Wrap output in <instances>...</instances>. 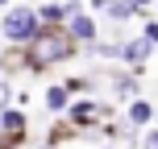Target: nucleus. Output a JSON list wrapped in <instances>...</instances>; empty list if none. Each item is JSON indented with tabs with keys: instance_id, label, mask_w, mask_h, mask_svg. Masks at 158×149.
I'll return each mask as SVG.
<instances>
[{
	"instance_id": "2",
	"label": "nucleus",
	"mask_w": 158,
	"mask_h": 149,
	"mask_svg": "<svg viewBox=\"0 0 158 149\" xmlns=\"http://www.w3.org/2000/svg\"><path fill=\"white\" fill-rule=\"evenodd\" d=\"M154 116H158V104H150V100H129V108H125V128L129 133H142L146 124H154Z\"/></svg>"
},
{
	"instance_id": "13",
	"label": "nucleus",
	"mask_w": 158,
	"mask_h": 149,
	"mask_svg": "<svg viewBox=\"0 0 158 149\" xmlns=\"http://www.w3.org/2000/svg\"><path fill=\"white\" fill-rule=\"evenodd\" d=\"M75 4H79V0H71V8H75Z\"/></svg>"
},
{
	"instance_id": "4",
	"label": "nucleus",
	"mask_w": 158,
	"mask_h": 149,
	"mask_svg": "<svg viewBox=\"0 0 158 149\" xmlns=\"http://www.w3.org/2000/svg\"><path fill=\"white\" fill-rule=\"evenodd\" d=\"M154 54V46L146 37H133V41H121V58H125L129 66H146V58Z\"/></svg>"
},
{
	"instance_id": "16",
	"label": "nucleus",
	"mask_w": 158,
	"mask_h": 149,
	"mask_svg": "<svg viewBox=\"0 0 158 149\" xmlns=\"http://www.w3.org/2000/svg\"><path fill=\"white\" fill-rule=\"evenodd\" d=\"M154 124H158V116H154Z\"/></svg>"
},
{
	"instance_id": "6",
	"label": "nucleus",
	"mask_w": 158,
	"mask_h": 149,
	"mask_svg": "<svg viewBox=\"0 0 158 149\" xmlns=\"http://www.w3.org/2000/svg\"><path fill=\"white\" fill-rule=\"evenodd\" d=\"M104 13H108L112 21H129V17H137L142 8H137L133 0H108V8H104Z\"/></svg>"
},
{
	"instance_id": "1",
	"label": "nucleus",
	"mask_w": 158,
	"mask_h": 149,
	"mask_svg": "<svg viewBox=\"0 0 158 149\" xmlns=\"http://www.w3.org/2000/svg\"><path fill=\"white\" fill-rule=\"evenodd\" d=\"M0 25H4V37L8 41H29V37L42 33V17L33 13V8H8Z\"/></svg>"
},
{
	"instance_id": "8",
	"label": "nucleus",
	"mask_w": 158,
	"mask_h": 149,
	"mask_svg": "<svg viewBox=\"0 0 158 149\" xmlns=\"http://www.w3.org/2000/svg\"><path fill=\"white\" fill-rule=\"evenodd\" d=\"M67 100H71V91H67V87H50V91H46V108H50V112L67 108Z\"/></svg>"
},
{
	"instance_id": "7",
	"label": "nucleus",
	"mask_w": 158,
	"mask_h": 149,
	"mask_svg": "<svg viewBox=\"0 0 158 149\" xmlns=\"http://www.w3.org/2000/svg\"><path fill=\"white\" fill-rule=\"evenodd\" d=\"M0 124H4V137H8V133H13V137H21V133H25V116H21L17 108L0 112Z\"/></svg>"
},
{
	"instance_id": "15",
	"label": "nucleus",
	"mask_w": 158,
	"mask_h": 149,
	"mask_svg": "<svg viewBox=\"0 0 158 149\" xmlns=\"http://www.w3.org/2000/svg\"><path fill=\"white\" fill-rule=\"evenodd\" d=\"M0 4H8V0H0Z\"/></svg>"
},
{
	"instance_id": "3",
	"label": "nucleus",
	"mask_w": 158,
	"mask_h": 149,
	"mask_svg": "<svg viewBox=\"0 0 158 149\" xmlns=\"http://www.w3.org/2000/svg\"><path fill=\"white\" fill-rule=\"evenodd\" d=\"M100 116H104V108H100L96 100H79V104H71V124H75V128H92Z\"/></svg>"
},
{
	"instance_id": "11",
	"label": "nucleus",
	"mask_w": 158,
	"mask_h": 149,
	"mask_svg": "<svg viewBox=\"0 0 158 149\" xmlns=\"http://www.w3.org/2000/svg\"><path fill=\"white\" fill-rule=\"evenodd\" d=\"M4 104H8V87H4V83H0V112H8V108H4Z\"/></svg>"
},
{
	"instance_id": "12",
	"label": "nucleus",
	"mask_w": 158,
	"mask_h": 149,
	"mask_svg": "<svg viewBox=\"0 0 158 149\" xmlns=\"http://www.w3.org/2000/svg\"><path fill=\"white\" fill-rule=\"evenodd\" d=\"M133 4H137V8H150V4H154V0H133Z\"/></svg>"
},
{
	"instance_id": "14",
	"label": "nucleus",
	"mask_w": 158,
	"mask_h": 149,
	"mask_svg": "<svg viewBox=\"0 0 158 149\" xmlns=\"http://www.w3.org/2000/svg\"><path fill=\"white\" fill-rule=\"evenodd\" d=\"M104 149H117V145H104Z\"/></svg>"
},
{
	"instance_id": "5",
	"label": "nucleus",
	"mask_w": 158,
	"mask_h": 149,
	"mask_svg": "<svg viewBox=\"0 0 158 149\" xmlns=\"http://www.w3.org/2000/svg\"><path fill=\"white\" fill-rule=\"evenodd\" d=\"M67 33H71L75 41H96V21L87 13H71V21H67Z\"/></svg>"
},
{
	"instance_id": "10",
	"label": "nucleus",
	"mask_w": 158,
	"mask_h": 149,
	"mask_svg": "<svg viewBox=\"0 0 158 149\" xmlns=\"http://www.w3.org/2000/svg\"><path fill=\"white\" fill-rule=\"evenodd\" d=\"M142 37L150 41V46H158V17H150V21H146V29H142Z\"/></svg>"
},
{
	"instance_id": "9",
	"label": "nucleus",
	"mask_w": 158,
	"mask_h": 149,
	"mask_svg": "<svg viewBox=\"0 0 158 149\" xmlns=\"http://www.w3.org/2000/svg\"><path fill=\"white\" fill-rule=\"evenodd\" d=\"M137 149H158V124H154V128H146V133L137 137Z\"/></svg>"
}]
</instances>
